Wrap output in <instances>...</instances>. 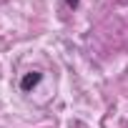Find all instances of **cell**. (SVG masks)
Wrapping results in <instances>:
<instances>
[{"label": "cell", "mask_w": 128, "mask_h": 128, "mask_svg": "<svg viewBox=\"0 0 128 128\" xmlns=\"http://www.w3.org/2000/svg\"><path fill=\"white\" fill-rule=\"evenodd\" d=\"M40 80H43V76H40L38 70H33V73H25V76H23V80H20V90H25V93H28V90H33V88H35Z\"/></svg>", "instance_id": "cell-1"}, {"label": "cell", "mask_w": 128, "mask_h": 128, "mask_svg": "<svg viewBox=\"0 0 128 128\" xmlns=\"http://www.w3.org/2000/svg\"><path fill=\"white\" fill-rule=\"evenodd\" d=\"M78 3H80V0H66V5H68V8H78Z\"/></svg>", "instance_id": "cell-2"}]
</instances>
